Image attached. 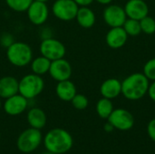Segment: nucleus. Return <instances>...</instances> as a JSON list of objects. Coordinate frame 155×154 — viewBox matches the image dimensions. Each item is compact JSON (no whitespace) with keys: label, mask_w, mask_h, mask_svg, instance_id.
Returning <instances> with one entry per match:
<instances>
[{"label":"nucleus","mask_w":155,"mask_h":154,"mask_svg":"<svg viewBox=\"0 0 155 154\" xmlns=\"http://www.w3.org/2000/svg\"><path fill=\"white\" fill-rule=\"evenodd\" d=\"M150 81L143 73H134L122 81V94L130 101H137L148 93Z\"/></svg>","instance_id":"nucleus-1"},{"label":"nucleus","mask_w":155,"mask_h":154,"mask_svg":"<svg viewBox=\"0 0 155 154\" xmlns=\"http://www.w3.org/2000/svg\"><path fill=\"white\" fill-rule=\"evenodd\" d=\"M44 143L48 152L55 154H63L71 150L74 141L73 137L67 131L61 128H54L45 134Z\"/></svg>","instance_id":"nucleus-2"},{"label":"nucleus","mask_w":155,"mask_h":154,"mask_svg":"<svg viewBox=\"0 0 155 154\" xmlns=\"http://www.w3.org/2000/svg\"><path fill=\"white\" fill-rule=\"evenodd\" d=\"M6 57L14 66L25 67L33 60V50L26 43L15 41L6 48Z\"/></svg>","instance_id":"nucleus-3"},{"label":"nucleus","mask_w":155,"mask_h":154,"mask_svg":"<svg viewBox=\"0 0 155 154\" xmlns=\"http://www.w3.org/2000/svg\"><path fill=\"white\" fill-rule=\"evenodd\" d=\"M45 88V81L42 76L35 74L25 75L19 81L18 93L25 97L27 100L37 97Z\"/></svg>","instance_id":"nucleus-4"},{"label":"nucleus","mask_w":155,"mask_h":154,"mask_svg":"<svg viewBox=\"0 0 155 154\" xmlns=\"http://www.w3.org/2000/svg\"><path fill=\"white\" fill-rule=\"evenodd\" d=\"M42 142V133L35 128L25 130L17 139V148L24 153H30L35 151Z\"/></svg>","instance_id":"nucleus-5"},{"label":"nucleus","mask_w":155,"mask_h":154,"mask_svg":"<svg viewBox=\"0 0 155 154\" xmlns=\"http://www.w3.org/2000/svg\"><path fill=\"white\" fill-rule=\"evenodd\" d=\"M39 50L41 55L46 57L51 62L64 58L66 54L65 45L54 37L42 40Z\"/></svg>","instance_id":"nucleus-6"},{"label":"nucleus","mask_w":155,"mask_h":154,"mask_svg":"<svg viewBox=\"0 0 155 154\" xmlns=\"http://www.w3.org/2000/svg\"><path fill=\"white\" fill-rule=\"evenodd\" d=\"M79 5L74 0H55L52 5V13L61 21L75 19Z\"/></svg>","instance_id":"nucleus-7"},{"label":"nucleus","mask_w":155,"mask_h":154,"mask_svg":"<svg viewBox=\"0 0 155 154\" xmlns=\"http://www.w3.org/2000/svg\"><path fill=\"white\" fill-rule=\"evenodd\" d=\"M107 120L114 129L119 131H129L134 125V115L123 108L114 109Z\"/></svg>","instance_id":"nucleus-8"},{"label":"nucleus","mask_w":155,"mask_h":154,"mask_svg":"<svg viewBox=\"0 0 155 154\" xmlns=\"http://www.w3.org/2000/svg\"><path fill=\"white\" fill-rule=\"evenodd\" d=\"M103 17L106 25L110 27L123 26L125 20L127 19L124 8L119 5L114 4H110L104 8Z\"/></svg>","instance_id":"nucleus-9"},{"label":"nucleus","mask_w":155,"mask_h":154,"mask_svg":"<svg viewBox=\"0 0 155 154\" xmlns=\"http://www.w3.org/2000/svg\"><path fill=\"white\" fill-rule=\"evenodd\" d=\"M26 12L29 21L35 25H43L49 15V8L46 3L39 1H33Z\"/></svg>","instance_id":"nucleus-10"},{"label":"nucleus","mask_w":155,"mask_h":154,"mask_svg":"<svg viewBox=\"0 0 155 154\" xmlns=\"http://www.w3.org/2000/svg\"><path fill=\"white\" fill-rule=\"evenodd\" d=\"M48 73L54 81L61 82L70 79L73 69L71 64L67 60H65L64 58H61L51 62Z\"/></svg>","instance_id":"nucleus-11"},{"label":"nucleus","mask_w":155,"mask_h":154,"mask_svg":"<svg viewBox=\"0 0 155 154\" xmlns=\"http://www.w3.org/2000/svg\"><path fill=\"white\" fill-rule=\"evenodd\" d=\"M27 106L28 100L20 93H16L9 98H6L3 104V108L5 113L11 116L21 114L26 110Z\"/></svg>","instance_id":"nucleus-12"},{"label":"nucleus","mask_w":155,"mask_h":154,"mask_svg":"<svg viewBox=\"0 0 155 154\" xmlns=\"http://www.w3.org/2000/svg\"><path fill=\"white\" fill-rule=\"evenodd\" d=\"M124 8L128 18L140 21L149 15V5L144 0H128Z\"/></svg>","instance_id":"nucleus-13"},{"label":"nucleus","mask_w":155,"mask_h":154,"mask_svg":"<svg viewBox=\"0 0 155 154\" xmlns=\"http://www.w3.org/2000/svg\"><path fill=\"white\" fill-rule=\"evenodd\" d=\"M128 40V34L123 28L119 27H111L105 35L106 44L112 49H119L125 45Z\"/></svg>","instance_id":"nucleus-14"},{"label":"nucleus","mask_w":155,"mask_h":154,"mask_svg":"<svg viewBox=\"0 0 155 154\" xmlns=\"http://www.w3.org/2000/svg\"><path fill=\"white\" fill-rule=\"evenodd\" d=\"M100 93L107 99H114L122 94V82L117 78H108L100 86Z\"/></svg>","instance_id":"nucleus-15"},{"label":"nucleus","mask_w":155,"mask_h":154,"mask_svg":"<svg viewBox=\"0 0 155 154\" xmlns=\"http://www.w3.org/2000/svg\"><path fill=\"white\" fill-rule=\"evenodd\" d=\"M19 81L14 76H4L0 78V97L6 99L18 93Z\"/></svg>","instance_id":"nucleus-16"},{"label":"nucleus","mask_w":155,"mask_h":154,"mask_svg":"<svg viewBox=\"0 0 155 154\" xmlns=\"http://www.w3.org/2000/svg\"><path fill=\"white\" fill-rule=\"evenodd\" d=\"M55 93L57 97L64 102H71L74 96L77 93L75 84L69 80L57 82L55 86Z\"/></svg>","instance_id":"nucleus-17"},{"label":"nucleus","mask_w":155,"mask_h":154,"mask_svg":"<svg viewBox=\"0 0 155 154\" xmlns=\"http://www.w3.org/2000/svg\"><path fill=\"white\" fill-rule=\"evenodd\" d=\"M75 19L78 25L83 28H91L94 25L96 16L94 12L88 6H80Z\"/></svg>","instance_id":"nucleus-18"},{"label":"nucleus","mask_w":155,"mask_h":154,"mask_svg":"<svg viewBox=\"0 0 155 154\" xmlns=\"http://www.w3.org/2000/svg\"><path fill=\"white\" fill-rule=\"evenodd\" d=\"M27 122L32 128L41 130L46 124V115L42 109L34 107L27 113Z\"/></svg>","instance_id":"nucleus-19"},{"label":"nucleus","mask_w":155,"mask_h":154,"mask_svg":"<svg viewBox=\"0 0 155 154\" xmlns=\"http://www.w3.org/2000/svg\"><path fill=\"white\" fill-rule=\"evenodd\" d=\"M30 64H31V70L33 74L42 76L49 72L51 61L47 59L46 57L40 55L38 57L33 58Z\"/></svg>","instance_id":"nucleus-20"},{"label":"nucleus","mask_w":155,"mask_h":154,"mask_svg":"<svg viewBox=\"0 0 155 154\" xmlns=\"http://www.w3.org/2000/svg\"><path fill=\"white\" fill-rule=\"evenodd\" d=\"M114 111V104L112 100L107 98H101L96 103V113L102 119H108Z\"/></svg>","instance_id":"nucleus-21"},{"label":"nucleus","mask_w":155,"mask_h":154,"mask_svg":"<svg viewBox=\"0 0 155 154\" xmlns=\"http://www.w3.org/2000/svg\"><path fill=\"white\" fill-rule=\"evenodd\" d=\"M123 28L124 29L128 36H137L142 33L140 21L128 17L123 25Z\"/></svg>","instance_id":"nucleus-22"},{"label":"nucleus","mask_w":155,"mask_h":154,"mask_svg":"<svg viewBox=\"0 0 155 154\" xmlns=\"http://www.w3.org/2000/svg\"><path fill=\"white\" fill-rule=\"evenodd\" d=\"M7 6L15 12H26L34 0H5Z\"/></svg>","instance_id":"nucleus-23"},{"label":"nucleus","mask_w":155,"mask_h":154,"mask_svg":"<svg viewBox=\"0 0 155 154\" xmlns=\"http://www.w3.org/2000/svg\"><path fill=\"white\" fill-rule=\"evenodd\" d=\"M142 32L146 34H153L155 33V19L149 15L140 20Z\"/></svg>","instance_id":"nucleus-24"},{"label":"nucleus","mask_w":155,"mask_h":154,"mask_svg":"<svg viewBox=\"0 0 155 154\" xmlns=\"http://www.w3.org/2000/svg\"><path fill=\"white\" fill-rule=\"evenodd\" d=\"M71 103H72V105L76 110H80V111L86 109L89 104V101L87 97L81 93H76L74 96V98L71 100Z\"/></svg>","instance_id":"nucleus-25"},{"label":"nucleus","mask_w":155,"mask_h":154,"mask_svg":"<svg viewBox=\"0 0 155 154\" xmlns=\"http://www.w3.org/2000/svg\"><path fill=\"white\" fill-rule=\"evenodd\" d=\"M143 74L147 77L149 81H155V57L148 60L145 63Z\"/></svg>","instance_id":"nucleus-26"},{"label":"nucleus","mask_w":155,"mask_h":154,"mask_svg":"<svg viewBox=\"0 0 155 154\" xmlns=\"http://www.w3.org/2000/svg\"><path fill=\"white\" fill-rule=\"evenodd\" d=\"M14 42V36L10 33H3L0 35V44L5 48H8Z\"/></svg>","instance_id":"nucleus-27"},{"label":"nucleus","mask_w":155,"mask_h":154,"mask_svg":"<svg viewBox=\"0 0 155 154\" xmlns=\"http://www.w3.org/2000/svg\"><path fill=\"white\" fill-rule=\"evenodd\" d=\"M147 133L149 137L155 142V119H153L152 121H150V123H148L147 126Z\"/></svg>","instance_id":"nucleus-28"},{"label":"nucleus","mask_w":155,"mask_h":154,"mask_svg":"<svg viewBox=\"0 0 155 154\" xmlns=\"http://www.w3.org/2000/svg\"><path fill=\"white\" fill-rule=\"evenodd\" d=\"M40 36H41L42 40L53 37V31H52V29L49 28V27H45L44 29L41 30Z\"/></svg>","instance_id":"nucleus-29"},{"label":"nucleus","mask_w":155,"mask_h":154,"mask_svg":"<svg viewBox=\"0 0 155 154\" xmlns=\"http://www.w3.org/2000/svg\"><path fill=\"white\" fill-rule=\"evenodd\" d=\"M147 94L149 95V97L151 98L152 101H153L155 103V81H153L148 88V93Z\"/></svg>","instance_id":"nucleus-30"},{"label":"nucleus","mask_w":155,"mask_h":154,"mask_svg":"<svg viewBox=\"0 0 155 154\" xmlns=\"http://www.w3.org/2000/svg\"><path fill=\"white\" fill-rule=\"evenodd\" d=\"M80 6H89L94 0H74Z\"/></svg>","instance_id":"nucleus-31"},{"label":"nucleus","mask_w":155,"mask_h":154,"mask_svg":"<svg viewBox=\"0 0 155 154\" xmlns=\"http://www.w3.org/2000/svg\"><path fill=\"white\" fill-rule=\"evenodd\" d=\"M114 129V126H113L109 122H107V123L104 125V131H105V132H107V133H111Z\"/></svg>","instance_id":"nucleus-32"},{"label":"nucleus","mask_w":155,"mask_h":154,"mask_svg":"<svg viewBox=\"0 0 155 154\" xmlns=\"http://www.w3.org/2000/svg\"><path fill=\"white\" fill-rule=\"evenodd\" d=\"M94 1H96L97 3L104 5H108L110 4H112V2H113V0H94Z\"/></svg>","instance_id":"nucleus-33"},{"label":"nucleus","mask_w":155,"mask_h":154,"mask_svg":"<svg viewBox=\"0 0 155 154\" xmlns=\"http://www.w3.org/2000/svg\"><path fill=\"white\" fill-rule=\"evenodd\" d=\"M34 1H39V2H43V3H47L49 0H34Z\"/></svg>","instance_id":"nucleus-34"},{"label":"nucleus","mask_w":155,"mask_h":154,"mask_svg":"<svg viewBox=\"0 0 155 154\" xmlns=\"http://www.w3.org/2000/svg\"><path fill=\"white\" fill-rule=\"evenodd\" d=\"M1 97H0V110H1V108H2V101H1Z\"/></svg>","instance_id":"nucleus-35"},{"label":"nucleus","mask_w":155,"mask_h":154,"mask_svg":"<svg viewBox=\"0 0 155 154\" xmlns=\"http://www.w3.org/2000/svg\"><path fill=\"white\" fill-rule=\"evenodd\" d=\"M43 154H55V153H53V152H48V151H47V152H45V153H43Z\"/></svg>","instance_id":"nucleus-36"},{"label":"nucleus","mask_w":155,"mask_h":154,"mask_svg":"<svg viewBox=\"0 0 155 154\" xmlns=\"http://www.w3.org/2000/svg\"><path fill=\"white\" fill-rule=\"evenodd\" d=\"M0 138H1V134H0Z\"/></svg>","instance_id":"nucleus-37"}]
</instances>
